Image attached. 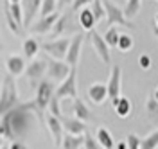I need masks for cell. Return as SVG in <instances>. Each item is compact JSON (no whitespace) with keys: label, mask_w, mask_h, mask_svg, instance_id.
Returning <instances> with one entry per match:
<instances>
[{"label":"cell","mask_w":158,"mask_h":149,"mask_svg":"<svg viewBox=\"0 0 158 149\" xmlns=\"http://www.w3.org/2000/svg\"><path fill=\"white\" fill-rule=\"evenodd\" d=\"M32 115H38L40 117L34 101L18 104L16 108H13L11 111L4 113L0 117V137L15 142L20 135L27 133V129L32 124Z\"/></svg>","instance_id":"6da1fadb"},{"label":"cell","mask_w":158,"mask_h":149,"mask_svg":"<svg viewBox=\"0 0 158 149\" xmlns=\"http://www.w3.org/2000/svg\"><path fill=\"white\" fill-rule=\"evenodd\" d=\"M16 106H18V90H16L15 77L6 76L0 88V117Z\"/></svg>","instance_id":"7a4b0ae2"},{"label":"cell","mask_w":158,"mask_h":149,"mask_svg":"<svg viewBox=\"0 0 158 149\" xmlns=\"http://www.w3.org/2000/svg\"><path fill=\"white\" fill-rule=\"evenodd\" d=\"M54 90L56 88H54V85H52L49 79H43L38 85V88H36V97H34V104H36V108H38L40 119L43 117V111L49 108L50 99L54 97Z\"/></svg>","instance_id":"3957f363"},{"label":"cell","mask_w":158,"mask_h":149,"mask_svg":"<svg viewBox=\"0 0 158 149\" xmlns=\"http://www.w3.org/2000/svg\"><path fill=\"white\" fill-rule=\"evenodd\" d=\"M104 11H106V20H108V27H115V25H122L128 29H135V23L128 22L124 18V13L120 7H117L113 2H102Z\"/></svg>","instance_id":"277c9868"},{"label":"cell","mask_w":158,"mask_h":149,"mask_svg":"<svg viewBox=\"0 0 158 149\" xmlns=\"http://www.w3.org/2000/svg\"><path fill=\"white\" fill-rule=\"evenodd\" d=\"M45 72H47V60H34L29 63V67H25V76L29 79L31 88H38V85L43 81Z\"/></svg>","instance_id":"5b68a950"},{"label":"cell","mask_w":158,"mask_h":149,"mask_svg":"<svg viewBox=\"0 0 158 149\" xmlns=\"http://www.w3.org/2000/svg\"><path fill=\"white\" fill-rule=\"evenodd\" d=\"M76 74H77V68H72L69 74V77L59 83V86L54 90V95L58 99H65V97H70V99H77V85H76Z\"/></svg>","instance_id":"8992f818"},{"label":"cell","mask_w":158,"mask_h":149,"mask_svg":"<svg viewBox=\"0 0 158 149\" xmlns=\"http://www.w3.org/2000/svg\"><path fill=\"white\" fill-rule=\"evenodd\" d=\"M69 47H70V38H56V40L47 41V43L41 45V49L58 61L65 60V56L69 52Z\"/></svg>","instance_id":"52a82bcc"},{"label":"cell","mask_w":158,"mask_h":149,"mask_svg":"<svg viewBox=\"0 0 158 149\" xmlns=\"http://www.w3.org/2000/svg\"><path fill=\"white\" fill-rule=\"evenodd\" d=\"M70 67L65 63V61H58V60H47V76H49V81L54 83V81H63L69 77L70 74Z\"/></svg>","instance_id":"ba28073f"},{"label":"cell","mask_w":158,"mask_h":149,"mask_svg":"<svg viewBox=\"0 0 158 149\" xmlns=\"http://www.w3.org/2000/svg\"><path fill=\"white\" fill-rule=\"evenodd\" d=\"M120 85H122V70H120L118 65H115V67L111 68L108 85H106V90H108V99L111 101V104L120 97Z\"/></svg>","instance_id":"9c48e42d"},{"label":"cell","mask_w":158,"mask_h":149,"mask_svg":"<svg viewBox=\"0 0 158 149\" xmlns=\"http://www.w3.org/2000/svg\"><path fill=\"white\" fill-rule=\"evenodd\" d=\"M83 40L85 36L77 32L72 40H70V47H69V52L65 56V61L70 68H77V63H79V58H81V47H83Z\"/></svg>","instance_id":"30bf717a"},{"label":"cell","mask_w":158,"mask_h":149,"mask_svg":"<svg viewBox=\"0 0 158 149\" xmlns=\"http://www.w3.org/2000/svg\"><path fill=\"white\" fill-rule=\"evenodd\" d=\"M90 41H92L94 52H95L99 58H101V61H102L104 65H110V61H111V56H110V47L104 43L102 36H101L95 29L90 31Z\"/></svg>","instance_id":"8fae6325"},{"label":"cell","mask_w":158,"mask_h":149,"mask_svg":"<svg viewBox=\"0 0 158 149\" xmlns=\"http://www.w3.org/2000/svg\"><path fill=\"white\" fill-rule=\"evenodd\" d=\"M61 126H63V131H67V135L83 137L86 133V124L74 119V117H65V119L61 117Z\"/></svg>","instance_id":"7c38bea8"},{"label":"cell","mask_w":158,"mask_h":149,"mask_svg":"<svg viewBox=\"0 0 158 149\" xmlns=\"http://www.w3.org/2000/svg\"><path fill=\"white\" fill-rule=\"evenodd\" d=\"M58 18H59L58 13H54L50 16H45V18H38L36 23L31 25V31L36 32V34H50L52 29H54V25H56V22H58Z\"/></svg>","instance_id":"4fadbf2b"},{"label":"cell","mask_w":158,"mask_h":149,"mask_svg":"<svg viewBox=\"0 0 158 149\" xmlns=\"http://www.w3.org/2000/svg\"><path fill=\"white\" fill-rule=\"evenodd\" d=\"M41 7V0H25L22 2V13H23V27H31L32 18L38 14Z\"/></svg>","instance_id":"5bb4252c"},{"label":"cell","mask_w":158,"mask_h":149,"mask_svg":"<svg viewBox=\"0 0 158 149\" xmlns=\"http://www.w3.org/2000/svg\"><path fill=\"white\" fill-rule=\"evenodd\" d=\"M45 124H47V128H49L50 135H52V140H54V144H56V147L61 146V140H63V126H61V119L58 117H52V115H47L45 117Z\"/></svg>","instance_id":"9a60e30c"},{"label":"cell","mask_w":158,"mask_h":149,"mask_svg":"<svg viewBox=\"0 0 158 149\" xmlns=\"http://www.w3.org/2000/svg\"><path fill=\"white\" fill-rule=\"evenodd\" d=\"M6 67H7V72H9L11 77H18L25 72V61L18 54H11V56H7Z\"/></svg>","instance_id":"2e32d148"},{"label":"cell","mask_w":158,"mask_h":149,"mask_svg":"<svg viewBox=\"0 0 158 149\" xmlns=\"http://www.w3.org/2000/svg\"><path fill=\"white\" fill-rule=\"evenodd\" d=\"M88 99L94 102V104H102L104 101L108 99V90H106V85L102 83H94L88 86Z\"/></svg>","instance_id":"e0dca14e"},{"label":"cell","mask_w":158,"mask_h":149,"mask_svg":"<svg viewBox=\"0 0 158 149\" xmlns=\"http://www.w3.org/2000/svg\"><path fill=\"white\" fill-rule=\"evenodd\" d=\"M95 140L101 146V149H115V142H113V137L108 129L104 126H99L97 131H95Z\"/></svg>","instance_id":"ac0fdd59"},{"label":"cell","mask_w":158,"mask_h":149,"mask_svg":"<svg viewBox=\"0 0 158 149\" xmlns=\"http://www.w3.org/2000/svg\"><path fill=\"white\" fill-rule=\"evenodd\" d=\"M72 111H74V119L81 120V122H85V124H86V122L90 120V117H92L88 106L79 99V97L74 99V102H72Z\"/></svg>","instance_id":"d6986e66"},{"label":"cell","mask_w":158,"mask_h":149,"mask_svg":"<svg viewBox=\"0 0 158 149\" xmlns=\"http://www.w3.org/2000/svg\"><path fill=\"white\" fill-rule=\"evenodd\" d=\"M63 32H74V27H72V18H70L69 14L59 16L50 34H52V36H59V34H63Z\"/></svg>","instance_id":"ffe728a7"},{"label":"cell","mask_w":158,"mask_h":149,"mask_svg":"<svg viewBox=\"0 0 158 149\" xmlns=\"http://www.w3.org/2000/svg\"><path fill=\"white\" fill-rule=\"evenodd\" d=\"M111 106L115 110V113H117L118 117H122V119H128L129 115H131V101L128 97H118Z\"/></svg>","instance_id":"44dd1931"},{"label":"cell","mask_w":158,"mask_h":149,"mask_svg":"<svg viewBox=\"0 0 158 149\" xmlns=\"http://www.w3.org/2000/svg\"><path fill=\"white\" fill-rule=\"evenodd\" d=\"M79 25H81V29L85 31H94L95 29V18H94V14H92V11L88 9V7H85V9H81V13H79Z\"/></svg>","instance_id":"7402d4cb"},{"label":"cell","mask_w":158,"mask_h":149,"mask_svg":"<svg viewBox=\"0 0 158 149\" xmlns=\"http://www.w3.org/2000/svg\"><path fill=\"white\" fill-rule=\"evenodd\" d=\"M23 56L27 58V60H32V58H36V54H38V50H40V43L36 38H25L23 40Z\"/></svg>","instance_id":"603a6c76"},{"label":"cell","mask_w":158,"mask_h":149,"mask_svg":"<svg viewBox=\"0 0 158 149\" xmlns=\"http://www.w3.org/2000/svg\"><path fill=\"white\" fill-rule=\"evenodd\" d=\"M85 144V135L83 137H74V135H63V140H61V149H79Z\"/></svg>","instance_id":"cb8c5ba5"},{"label":"cell","mask_w":158,"mask_h":149,"mask_svg":"<svg viewBox=\"0 0 158 149\" xmlns=\"http://www.w3.org/2000/svg\"><path fill=\"white\" fill-rule=\"evenodd\" d=\"M140 9H142V2L140 0H128L126 6H124V11H122L124 13V18L128 22H131L140 13Z\"/></svg>","instance_id":"d4e9b609"},{"label":"cell","mask_w":158,"mask_h":149,"mask_svg":"<svg viewBox=\"0 0 158 149\" xmlns=\"http://www.w3.org/2000/svg\"><path fill=\"white\" fill-rule=\"evenodd\" d=\"M7 6H9V13L11 16L15 18L16 22V25H18L20 29H23V13H22V2H7Z\"/></svg>","instance_id":"484cf974"},{"label":"cell","mask_w":158,"mask_h":149,"mask_svg":"<svg viewBox=\"0 0 158 149\" xmlns=\"http://www.w3.org/2000/svg\"><path fill=\"white\" fill-rule=\"evenodd\" d=\"M88 9L92 11V14H94V18H95V23H99L102 18H106V11H104V6H102L101 0H94V2H90Z\"/></svg>","instance_id":"4316f807"},{"label":"cell","mask_w":158,"mask_h":149,"mask_svg":"<svg viewBox=\"0 0 158 149\" xmlns=\"http://www.w3.org/2000/svg\"><path fill=\"white\" fill-rule=\"evenodd\" d=\"M118 36H120V32L117 31V27H108V31H106L104 36H102V40H104V43L111 49V47H117Z\"/></svg>","instance_id":"83f0119b"},{"label":"cell","mask_w":158,"mask_h":149,"mask_svg":"<svg viewBox=\"0 0 158 149\" xmlns=\"http://www.w3.org/2000/svg\"><path fill=\"white\" fill-rule=\"evenodd\" d=\"M59 2H54V0H41V7H40V18H45V16H50L56 13V7H58Z\"/></svg>","instance_id":"f1b7e54d"},{"label":"cell","mask_w":158,"mask_h":149,"mask_svg":"<svg viewBox=\"0 0 158 149\" xmlns=\"http://www.w3.org/2000/svg\"><path fill=\"white\" fill-rule=\"evenodd\" d=\"M156 147H158V129H155L146 139L140 140V149H156Z\"/></svg>","instance_id":"f546056e"},{"label":"cell","mask_w":158,"mask_h":149,"mask_svg":"<svg viewBox=\"0 0 158 149\" xmlns=\"http://www.w3.org/2000/svg\"><path fill=\"white\" fill-rule=\"evenodd\" d=\"M4 14H6V22H7V27L11 29V32L13 34H22V29H20L18 25H16V22H15V18L11 16V13H9V6H7V2H4Z\"/></svg>","instance_id":"4dcf8cb0"},{"label":"cell","mask_w":158,"mask_h":149,"mask_svg":"<svg viewBox=\"0 0 158 149\" xmlns=\"http://www.w3.org/2000/svg\"><path fill=\"white\" fill-rule=\"evenodd\" d=\"M131 47H133V38L129 36V34H120L118 36V43H117V49L120 50V52H128V50H131Z\"/></svg>","instance_id":"1f68e13d"},{"label":"cell","mask_w":158,"mask_h":149,"mask_svg":"<svg viewBox=\"0 0 158 149\" xmlns=\"http://www.w3.org/2000/svg\"><path fill=\"white\" fill-rule=\"evenodd\" d=\"M146 108H148V115L151 119L158 120V102L153 99V95H149L148 102H146Z\"/></svg>","instance_id":"d6a6232c"},{"label":"cell","mask_w":158,"mask_h":149,"mask_svg":"<svg viewBox=\"0 0 158 149\" xmlns=\"http://www.w3.org/2000/svg\"><path fill=\"white\" fill-rule=\"evenodd\" d=\"M49 115L61 119V108H59V99L56 97V95H54V97L50 99V102H49Z\"/></svg>","instance_id":"836d02e7"},{"label":"cell","mask_w":158,"mask_h":149,"mask_svg":"<svg viewBox=\"0 0 158 149\" xmlns=\"http://www.w3.org/2000/svg\"><path fill=\"white\" fill-rule=\"evenodd\" d=\"M83 146H85V149H101V146L97 144V140L94 139L88 131L85 133V144Z\"/></svg>","instance_id":"e575fe53"},{"label":"cell","mask_w":158,"mask_h":149,"mask_svg":"<svg viewBox=\"0 0 158 149\" xmlns=\"http://www.w3.org/2000/svg\"><path fill=\"white\" fill-rule=\"evenodd\" d=\"M126 146H128V149H140V139L135 133H129L126 139Z\"/></svg>","instance_id":"d590c367"},{"label":"cell","mask_w":158,"mask_h":149,"mask_svg":"<svg viewBox=\"0 0 158 149\" xmlns=\"http://www.w3.org/2000/svg\"><path fill=\"white\" fill-rule=\"evenodd\" d=\"M138 65H140V68L148 70L149 67H151V58H149L148 54H142V56L138 58Z\"/></svg>","instance_id":"8d00e7d4"},{"label":"cell","mask_w":158,"mask_h":149,"mask_svg":"<svg viewBox=\"0 0 158 149\" xmlns=\"http://www.w3.org/2000/svg\"><path fill=\"white\" fill-rule=\"evenodd\" d=\"M86 4H90L88 0H76V2H72V11H79L83 6H86Z\"/></svg>","instance_id":"74e56055"},{"label":"cell","mask_w":158,"mask_h":149,"mask_svg":"<svg viewBox=\"0 0 158 149\" xmlns=\"http://www.w3.org/2000/svg\"><path fill=\"white\" fill-rule=\"evenodd\" d=\"M9 149H29L23 142H20V140H15V142H11V146Z\"/></svg>","instance_id":"f35d334b"},{"label":"cell","mask_w":158,"mask_h":149,"mask_svg":"<svg viewBox=\"0 0 158 149\" xmlns=\"http://www.w3.org/2000/svg\"><path fill=\"white\" fill-rule=\"evenodd\" d=\"M115 149H128V146H126V142H124V140H120V142L115 144Z\"/></svg>","instance_id":"ab89813d"},{"label":"cell","mask_w":158,"mask_h":149,"mask_svg":"<svg viewBox=\"0 0 158 149\" xmlns=\"http://www.w3.org/2000/svg\"><path fill=\"white\" fill-rule=\"evenodd\" d=\"M153 99H155V101H156V102H158V88L155 90V93H153Z\"/></svg>","instance_id":"60d3db41"},{"label":"cell","mask_w":158,"mask_h":149,"mask_svg":"<svg viewBox=\"0 0 158 149\" xmlns=\"http://www.w3.org/2000/svg\"><path fill=\"white\" fill-rule=\"evenodd\" d=\"M155 29H158V13H156V16H155Z\"/></svg>","instance_id":"b9f144b4"},{"label":"cell","mask_w":158,"mask_h":149,"mask_svg":"<svg viewBox=\"0 0 158 149\" xmlns=\"http://www.w3.org/2000/svg\"><path fill=\"white\" fill-rule=\"evenodd\" d=\"M153 34H155V38L158 40V29H153Z\"/></svg>","instance_id":"7bdbcfd3"},{"label":"cell","mask_w":158,"mask_h":149,"mask_svg":"<svg viewBox=\"0 0 158 149\" xmlns=\"http://www.w3.org/2000/svg\"><path fill=\"white\" fill-rule=\"evenodd\" d=\"M2 146H4V139H2V137H0V147H2Z\"/></svg>","instance_id":"ee69618b"},{"label":"cell","mask_w":158,"mask_h":149,"mask_svg":"<svg viewBox=\"0 0 158 149\" xmlns=\"http://www.w3.org/2000/svg\"><path fill=\"white\" fill-rule=\"evenodd\" d=\"M0 149H9V146H2Z\"/></svg>","instance_id":"f6af8a7d"},{"label":"cell","mask_w":158,"mask_h":149,"mask_svg":"<svg viewBox=\"0 0 158 149\" xmlns=\"http://www.w3.org/2000/svg\"><path fill=\"white\" fill-rule=\"evenodd\" d=\"M0 50H2V40H0Z\"/></svg>","instance_id":"bcb514c9"}]
</instances>
